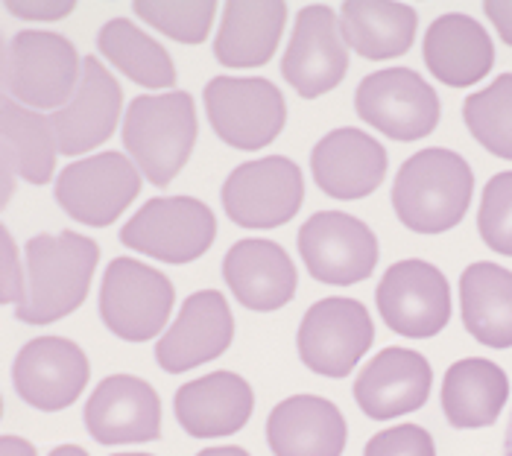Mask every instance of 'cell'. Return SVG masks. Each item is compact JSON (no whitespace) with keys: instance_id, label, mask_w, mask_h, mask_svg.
Here are the masks:
<instances>
[{"instance_id":"19","label":"cell","mask_w":512,"mask_h":456,"mask_svg":"<svg viewBox=\"0 0 512 456\" xmlns=\"http://www.w3.org/2000/svg\"><path fill=\"white\" fill-rule=\"evenodd\" d=\"M434 386L431 363L410 348H384L355 380L357 407L375 421L416 413L428 404Z\"/></svg>"},{"instance_id":"43","label":"cell","mask_w":512,"mask_h":456,"mask_svg":"<svg viewBox=\"0 0 512 456\" xmlns=\"http://www.w3.org/2000/svg\"><path fill=\"white\" fill-rule=\"evenodd\" d=\"M504 456H512V413L507 421V433H504Z\"/></svg>"},{"instance_id":"2","label":"cell","mask_w":512,"mask_h":456,"mask_svg":"<svg viewBox=\"0 0 512 456\" xmlns=\"http://www.w3.org/2000/svg\"><path fill=\"white\" fill-rule=\"evenodd\" d=\"M197 135V106L188 91L135 97L123 117V147L156 188H167L185 170Z\"/></svg>"},{"instance_id":"42","label":"cell","mask_w":512,"mask_h":456,"mask_svg":"<svg viewBox=\"0 0 512 456\" xmlns=\"http://www.w3.org/2000/svg\"><path fill=\"white\" fill-rule=\"evenodd\" d=\"M6 56H9V47H6V41L0 36V88L6 85ZM3 94V91H0Z\"/></svg>"},{"instance_id":"29","label":"cell","mask_w":512,"mask_h":456,"mask_svg":"<svg viewBox=\"0 0 512 456\" xmlns=\"http://www.w3.org/2000/svg\"><path fill=\"white\" fill-rule=\"evenodd\" d=\"M0 147L12 155L15 170L30 185H47L56 170V135L50 117L0 94Z\"/></svg>"},{"instance_id":"7","label":"cell","mask_w":512,"mask_h":456,"mask_svg":"<svg viewBox=\"0 0 512 456\" xmlns=\"http://www.w3.org/2000/svg\"><path fill=\"white\" fill-rule=\"evenodd\" d=\"M176 290L156 266L135 258H115L106 266L100 287V316L106 328L126 342L158 337L170 319Z\"/></svg>"},{"instance_id":"14","label":"cell","mask_w":512,"mask_h":456,"mask_svg":"<svg viewBox=\"0 0 512 456\" xmlns=\"http://www.w3.org/2000/svg\"><path fill=\"white\" fill-rule=\"evenodd\" d=\"M349 71V44L340 30V15L331 6H305L281 59V76L299 97L316 100L334 91Z\"/></svg>"},{"instance_id":"1","label":"cell","mask_w":512,"mask_h":456,"mask_svg":"<svg viewBox=\"0 0 512 456\" xmlns=\"http://www.w3.org/2000/svg\"><path fill=\"white\" fill-rule=\"evenodd\" d=\"M100 264L97 240L62 231L27 240V293L15 316L27 325H50L82 307L94 269Z\"/></svg>"},{"instance_id":"34","label":"cell","mask_w":512,"mask_h":456,"mask_svg":"<svg viewBox=\"0 0 512 456\" xmlns=\"http://www.w3.org/2000/svg\"><path fill=\"white\" fill-rule=\"evenodd\" d=\"M363 456H436L434 436L419 424H398L375 433Z\"/></svg>"},{"instance_id":"40","label":"cell","mask_w":512,"mask_h":456,"mask_svg":"<svg viewBox=\"0 0 512 456\" xmlns=\"http://www.w3.org/2000/svg\"><path fill=\"white\" fill-rule=\"evenodd\" d=\"M197 456H249V451L235 448V445H226V448H205V451H199Z\"/></svg>"},{"instance_id":"17","label":"cell","mask_w":512,"mask_h":456,"mask_svg":"<svg viewBox=\"0 0 512 456\" xmlns=\"http://www.w3.org/2000/svg\"><path fill=\"white\" fill-rule=\"evenodd\" d=\"M232 340L235 316L226 296L217 290H199L185 299L179 319L156 342V360L164 372L182 375L226 354Z\"/></svg>"},{"instance_id":"18","label":"cell","mask_w":512,"mask_h":456,"mask_svg":"<svg viewBox=\"0 0 512 456\" xmlns=\"http://www.w3.org/2000/svg\"><path fill=\"white\" fill-rule=\"evenodd\" d=\"M85 427L100 445H138L161 436V401L147 380L112 375L85 404Z\"/></svg>"},{"instance_id":"5","label":"cell","mask_w":512,"mask_h":456,"mask_svg":"<svg viewBox=\"0 0 512 456\" xmlns=\"http://www.w3.org/2000/svg\"><path fill=\"white\" fill-rule=\"evenodd\" d=\"M202 100L211 129L235 150L270 147L287 123V103L278 85L261 76H214Z\"/></svg>"},{"instance_id":"20","label":"cell","mask_w":512,"mask_h":456,"mask_svg":"<svg viewBox=\"0 0 512 456\" xmlns=\"http://www.w3.org/2000/svg\"><path fill=\"white\" fill-rule=\"evenodd\" d=\"M311 170L322 193L352 202L381 188L387 176V150L355 126L334 129L311 152Z\"/></svg>"},{"instance_id":"44","label":"cell","mask_w":512,"mask_h":456,"mask_svg":"<svg viewBox=\"0 0 512 456\" xmlns=\"http://www.w3.org/2000/svg\"><path fill=\"white\" fill-rule=\"evenodd\" d=\"M112 456H153V454H112Z\"/></svg>"},{"instance_id":"24","label":"cell","mask_w":512,"mask_h":456,"mask_svg":"<svg viewBox=\"0 0 512 456\" xmlns=\"http://www.w3.org/2000/svg\"><path fill=\"white\" fill-rule=\"evenodd\" d=\"M422 56L428 71L442 85L469 88L492 71L495 44L474 18L463 12H448L428 27Z\"/></svg>"},{"instance_id":"4","label":"cell","mask_w":512,"mask_h":456,"mask_svg":"<svg viewBox=\"0 0 512 456\" xmlns=\"http://www.w3.org/2000/svg\"><path fill=\"white\" fill-rule=\"evenodd\" d=\"M82 59L71 38L50 30H21L9 41L6 91L27 109L59 112L79 88Z\"/></svg>"},{"instance_id":"12","label":"cell","mask_w":512,"mask_h":456,"mask_svg":"<svg viewBox=\"0 0 512 456\" xmlns=\"http://www.w3.org/2000/svg\"><path fill=\"white\" fill-rule=\"evenodd\" d=\"M375 302L384 325L410 340L436 337L451 319L448 278L434 264L416 258L398 261L384 272Z\"/></svg>"},{"instance_id":"10","label":"cell","mask_w":512,"mask_h":456,"mask_svg":"<svg viewBox=\"0 0 512 456\" xmlns=\"http://www.w3.org/2000/svg\"><path fill=\"white\" fill-rule=\"evenodd\" d=\"M305 199L302 170L284 158L267 155L246 161L223 185V208L235 226L278 228L290 223Z\"/></svg>"},{"instance_id":"37","label":"cell","mask_w":512,"mask_h":456,"mask_svg":"<svg viewBox=\"0 0 512 456\" xmlns=\"http://www.w3.org/2000/svg\"><path fill=\"white\" fill-rule=\"evenodd\" d=\"M483 12L495 24V30H498V36L504 38V44L512 47V0H486Z\"/></svg>"},{"instance_id":"41","label":"cell","mask_w":512,"mask_h":456,"mask_svg":"<svg viewBox=\"0 0 512 456\" xmlns=\"http://www.w3.org/2000/svg\"><path fill=\"white\" fill-rule=\"evenodd\" d=\"M50 456H88V451H82L79 445H59L56 451H50Z\"/></svg>"},{"instance_id":"33","label":"cell","mask_w":512,"mask_h":456,"mask_svg":"<svg viewBox=\"0 0 512 456\" xmlns=\"http://www.w3.org/2000/svg\"><path fill=\"white\" fill-rule=\"evenodd\" d=\"M477 231L492 252L512 258V170L492 176L483 188Z\"/></svg>"},{"instance_id":"13","label":"cell","mask_w":512,"mask_h":456,"mask_svg":"<svg viewBox=\"0 0 512 456\" xmlns=\"http://www.w3.org/2000/svg\"><path fill=\"white\" fill-rule=\"evenodd\" d=\"M372 342V316L355 299H322L299 325V357L322 378H349Z\"/></svg>"},{"instance_id":"35","label":"cell","mask_w":512,"mask_h":456,"mask_svg":"<svg viewBox=\"0 0 512 456\" xmlns=\"http://www.w3.org/2000/svg\"><path fill=\"white\" fill-rule=\"evenodd\" d=\"M27 293V269L21 264L18 243L0 223V304H21Z\"/></svg>"},{"instance_id":"8","label":"cell","mask_w":512,"mask_h":456,"mask_svg":"<svg viewBox=\"0 0 512 456\" xmlns=\"http://www.w3.org/2000/svg\"><path fill=\"white\" fill-rule=\"evenodd\" d=\"M141 170L123 152H97L68 164L56 179V202L68 217L91 228H106L138 199Z\"/></svg>"},{"instance_id":"23","label":"cell","mask_w":512,"mask_h":456,"mask_svg":"<svg viewBox=\"0 0 512 456\" xmlns=\"http://www.w3.org/2000/svg\"><path fill=\"white\" fill-rule=\"evenodd\" d=\"M346 418L319 395H293L267 418V442L276 456H343Z\"/></svg>"},{"instance_id":"9","label":"cell","mask_w":512,"mask_h":456,"mask_svg":"<svg viewBox=\"0 0 512 456\" xmlns=\"http://www.w3.org/2000/svg\"><path fill=\"white\" fill-rule=\"evenodd\" d=\"M355 109L363 123L401 144L428 138L439 123L436 91L410 68H387L366 76L357 85Z\"/></svg>"},{"instance_id":"28","label":"cell","mask_w":512,"mask_h":456,"mask_svg":"<svg viewBox=\"0 0 512 456\" xmlns=\"http://www.w3.org/2000/svg\"><path fill=\"white\" fill-rule=\"evenodd\" d=\"M463 325L489 348L512 345V272L498 264H472L460 278Z\"/></svg>"},{"instance_id":"15","label":"cell","mask_w":512,"mask_h":456,"mask_svg":"<svg viewBox=\"0 0 512 456\" xmlns=\"http://www.w3.org/2000/svg\"><path fill=\"white\" fill-rule=\"evenodd\" d=\"M91 366L85 351L65 337H36L15 357L12 383L24 404L41 413H59L71 407L88 386Z\"/></svg>"},{"instance_id":"31","label":"cell","mask_w":512,"mask_h":456,"mask_svg":"<svg viewBox=\"0 0 512 456\" xmlns=\"http://www.w3.org/2000/svg\"><path fill=\"white\" fill-rule=\"evenodd\" d=\"M463 120L483 150L512 161V74L498 76L489 88L466 97Z\"/></svg>"},{"instance_id":"26","label":"cell","mask_w":512,"mask_h":456,"mask_svg":"<svg viewBox=\"0 0 512 456\" xmlns=\"http://www.w3.org/2000/svg\"><path fill=\"white\" fill-rule=\"evenodd\" d=\"M507 398V372L492 360H457L442 380V413L457 430H480L495 424Z\"/></svg>"},{"instance_id":"27","label":"cell","mask_w":512,"mask_h":456,"mask_svg":"<svg viewBox=\"0 0 512 456\" xmlns=\"http://www.w3.org/2000/svg\"><path fill=\"white\" fill-rule=\"evenodd\" d=\"M419 15L395 0H346L340 9V30L357 56L384 62L404 56L416 38Z\"/></svg>"},{"instance_id":"32","label":"cell","mask_w":512,"mask_h":456,"mask_svg":"<svg viewBox=\"0 0 512 456\" xmlns=\"http://www.w3.org/2000/svg\"><path fill=\"white\" fill-rule=\"evenodd\" d=\"M217 6L220 3L214 0H135L132 3L135 15L144 24L182 44H202L211 36Z\"/></svg>"},{"instance_id":"25","label":"cell","mask_w":512,"mask_h":456,"mask_svg":"<svg viewBox=\"0 0 512 456\" xmlns=\"http://www.w3.org/2000/svg\"><path fill=\"white\" fill-rule=\"evenodd\" d=\"M287 24L284 0H229L214 38V56L226 68H261L273 59Z\"/></svg>"},{"instance_id":"36","label":"cell","mask_w":512,"mask_h":456,"mask_svg":"<svg viewBox=\"0 0 512 456\" xmlns=\"http://www.w3.org/2000/svg\"><path fill=\"white\" fill-rule=\"evenodd\" d=\"M6 9L27 21H59L77 9L74 0H9Z\"/></svg>"},{"instance_id":"11","label":"cell","mask_w":512,"mask_h":456,"mask_svg":"<svg viewBox=\"0 0 512 456\" xmlns=\"http://www.w3.org/2000/svg\"><path fill=\"white\" fill-rule=\"evenodd\" d=\"M299 255L316 281L352 287L378 266V237L363 220L343 211H319L299 228Z\"/></svg>"},{"instance_id":"21","label":"cell","mask_w":512,"mask_h":456,"mask_svg":"<svg viewBox=\"0 0 512 456\" xmlns=\"http://www.w3.org/2000/svg\"><path fill=\"white\" fill-rule=\"evenodd\" d=\"M223 278L246 310L273 313L296 296V266L290 255L261 237L237 240L223 261Z\"/></svg>"},{"instance_id":"22","label":"cell","mask_w":512,"mask_h":456,"mask_svg":"<svg viewBox=\"0 0 512 456\" xmlns=\"http://www.w3.org/2000/svg\"><path fill=\"white\" fill-rule=\"evenodd\" d=\"M173 410L185 433L197 439L232 436L252 418L255 392L235 372H214L179 386Z\"/></svg>"},{"instance_id":"6","label":"cell","mask_w":512,"mask_h":456,"mask_svg":"<svg viewBox=\"0 0 512 456\" xmlns=\"http://www.w3.org/2000/svg\"><path fill=\"white\" fill-rule=\"evenodd\" d=\"M217 237L214 211L194 196H156L120 228V243L161 264H191Z\"/></svg>"},{"instance_id":"30","label":"cell","mask_w":512,"mask_h":456,"mask_svg":"<svg viewBox=\"0 0 512 456\" xmlns=\"http://www.w3.org/2000/svg\"><path fill=\"white\" fill-rule=\"evenodd\" d=\"M97 50L135 85L156 88V91L176 85V65L170 53L156 38L138 30L129 18L106 21L97 36Z\"/></svg>"},{"instance_id":"45","label":"cell","mask_w":512,"mask_h":456,"mask_svg":"<svg viewBox=\"0 0 512 456\" xmlns=\"http://www.w3.org/2000/svg\"><path fill=\"white\" fill-rule=\"evenodd\" d=\"M0 418H3V398H0Z\"/></svg>"},{"instance_id":"38","label":"cell","mask_w":512,"mask_h":456,"mask_svg":"<svg viewBox=\"0 0 512 456\" xmlns=\"http://www.w3.org/2000/svg\"><path fill=\"white\" fill-rule=\"evenodd\" d=\"M15 179H18V170H15V161L12 155L0 147V211L9 205L12 193H15Z\"/></svg>"},{"instance_id":"3","label":"cell","mask_w":512,"mask_h":456,"mask_svg":"<svg viewBox=\"0 0 512 456\" xmlns=\"http://www.w3.org/2000/svg\"><path fill=\"white\" fill-rule=\"evenodd\" d=\"M474 173L463 155L422 150L395 176L393 208L398 220L419 234H442L460 226L472 205Z\"/></svg>"},{"instance_id":"39","label":"cell","mask_w":512,"mask_h":456,"mask_svg":"<svg viewBox=\"0 0 512 456\" xmlns=\"http://www.w3.org/2000/svg\"><path fill=\"white\" fill-rule=\"evenodd\" d=\"M0 456H39L33 442L21 436H0Z\"/></svg>"},{"instance_id":"16","label":"cell","mask_w":512,"mask_h":456,"mask_svg":"<svg viewBox=\"0 0 512 456\" xmlns=\"http://www.w3.org/2000/svg\"><path fill=\"white\" fill-rule=\"evenodd\" d=\"M123 91L120 82L97 56L82 59L77 94L50 114L56 147L62 155H85L103 147L120 123Z\"/></svg>"}]
</instances>
